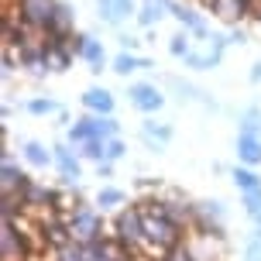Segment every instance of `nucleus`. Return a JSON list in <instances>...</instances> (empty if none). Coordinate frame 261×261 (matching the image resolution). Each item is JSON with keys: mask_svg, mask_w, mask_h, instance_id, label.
Listing matches in <instances>:
<instances>
[{"mask_svg": "<svg viewBox=\"0 0 261 261\" xmlns=\"http://www.w3.org/2000/svg\"><path fill=\"white\" fill-rule=\"evenodd\" d=\"M69 230H72V241H79V244H93V241H100V234H103L100 213L90 210V206L69 210Z\"/></svg>", "mask_w": 261, "mask_h": 261, "instance_id": "1", "label": "nucleus"}, {"mask_svg": "<svg viewBox=\"0 0 261 261\" xmlns=\"http://www.w3.org/2000/svg\"><path fill=\"white\" fill-rule=\"evenodd\" d=\"M114 230H117V241H124V244H141L144 241V210L141 206L120 210L117 220H114Z\"/></svg>", "mask_w": 261, "mask_h": 261, "instance_id": "2", "label": "nucleus"}, {"mask_svg": "<svg viewBox=\"0 0 261 261\" xmlns=\"http://www.w3.org/2000/svg\"><path fill=\"white\" fill-rule=\"evenodd\" d=\"M55 4H59V0H17L14 11H17V17H21L28 28L45 31V24H48V17H52V11H55Z\"/></svg>", "mask_w": 261, "mask_h": 261, "instance_id": "3", "label": "nucleus"}, {"mask_svg": "<svg viewBox=\"0 0 261 261\" xmlns=\"http://www.w3.org/2000/svg\"><path fill=\"white\" fill-rule=\"evenodd\" d=\"M72 48H76V55L83 59V62L90 65V72H103V62H107V48H103V41H96L93 35L79 31L76 41H72Z\"/></svg>", "mask_w": 261, "mask_h": 261, "instance_id": "4", "label": "nucleus"}, {"mask_svg": "<svg viewBox=\"0 0 261 261\" xmlns=\"http://www.w3.org/2000/svg\"><path fill=\"white\" fill-rule=\"evenodd\" d=\"M127 96H130V107H138L141 114H158L162 103H165L162 90L151 86V83H134V86L127 90Z\"/></svg>", "mask_w": 261, "mask_h": 261, "instance_id": "5", "label": "nucleus"}, {"mask_svg": "<svg viewBox=\"0 0 261 261\" xmlns=\"http://www.w3.org/2000/svg\"><path fill=\"white\" fill-rule=\"evenodd\" d=\"M96 11H100V21L107 24H124L130 14H138L134 0H96Z\"/></svg>", "mask_w": 261, "mask_h": 261, "instance_id": "6", "label": "nucleus"}, {"mask_svg": "<svg viewBox=\"0 0 261 261\" xmlns=\"http://www.w3.org/2000/svg\"><path fill=\"white\" fill-rule=\"evenodd\" d=\"M83 107H86V114H114V107H117V100H114V93L107 90V86H90V90L83 93Z\"/></svg>", "mask_w": 261, "mask_h": 261, "instance_id": "7", "label": "nucleus"}, {"mask_svg": "<svg viewBox=\"0 0 261 261\" xmlns=\"http://www.w3.org/2000/svg\"><path fill=\"white\" fill-rule=\"evenodd\" d=\"M223 48H227V38H210L206 52H189L186 65H189V69H217L220 59H223Z\"/></svg>", "mask_w": 261, "mask_h": 261, "instance_id": "8", "label": "nucleus"}, {"mask_svg": "<svg viewBox=\"0 0 261 261\" xmlns=\"http://www.w3.org/2000/svg\"><path fill=\"white\" fill-rule=\"evenodd\" d=\"M169 14L175 17V21H179V24H182V31H189V35H196V38H206V35H210V31H206V21H203V17H199L193 7L179 4V0L172 4V11H169Z\"/></svg>", "mask_w": 261, "mask_h": 261, "instance_id": "9", "label": "nucleus"}, {"mask_svg": "<svg viewBox=\"0 0 261 261\" xmlns=\"http://www.w3.org/2000/svg\"><path fill=\"white\" fill-rule=\"evenodd\" d=\"M31 182V175H24V169L14 162V155L4 148V193H24V186Z\"/></svg>", "mask_w": 261, "mask_h": 261, "instance_id": "10", "label": "nucleus"}, {"mask_svg": "<svg viewBox=\"0 0 261 261\" xmlns=\"http://www.w3.org/2000/svg\"><path fill=\"white\" fill-rule=\"evenodd\" d=\"M172 4H175V0H141V7H138V24L155 28L158 21L172 11Z\"/></svg>", "mask_w": 261, "mask_h": 261, "instance_id": "11", "label": "nucleus"}, {"mask_svg": "<svg viewBox=\"0 0 261 261\" xmlns=\"http://www.w3.org/2000/svg\"><path fill=\"white\" fill-rule=\"evenodd\" d=\"M52 151H55V169L62 172V179H65V182H76V179H79V158H76V151H72L69 144H55Z\"/></svg>", "mask_w": 261, "mask_h": 261, "instance_id": "12", "label": "nucleus"}, {"mask_svg": "<svg viewBox=\"0 0 261 261\" xmlns=\"http://www.w3.org/2000/svg\"><path fill=\"white\" fill-rule=\"evenodd\" d=\"M41 35H76L72 31V7L69 4H55V11H52V17H48V24H45V31Z\"/></svg>", "mask_w": 261, "mask_h": 261, "instance_id": "13", "label": "nucleus"}, {"mask_svg": "<svg viewBox=\"0 0 261 261\" xmlns=\"http://www.w3.org/2000/svg\"><path fill=\"white\" fill-rule=\"evenodd\" d=\"M237 158L241 165H258L261 162V134H237Z\"/></svg>", "mask_w": 261, "mask_h": 261, "instance_id": "14", "label": "nucleus"}, {"mask_svg": "<svg viewBox=\"0 0 261 261\" xmlns=\"http://www.w3.org/2000/svg\"><path fill=\"white\" fill-rule=\"evenodd\" d=\"M24 258V234L17 223H4V261H21Z\"/></svg>", "mask_w": 261, "mask_h": 261, "instance_id": "15", "label": "nucleus"}, {"mask_svg": "<svg viewBox=\"0 0 261 261\" xmlns=\"http://www.w3.org/2000/svg\"><path fill=\"white\" fill-rule=\"evenodd\" d=\"M21 158L28 165H35V169H45L48 162H55V151H48L41 141H24L21 144Z\"/></svg>", "mask_w": 261, "mask_h": 261, "instance_id": "16", "label": "nucleus"}, {"mask_svg": "<svg viewBox=\"0 0 261 261\" xmlns=\"http://www.w3.org/2000/svg\"><path fill=\"white\" fill-rule=\"evenodd\" d=\"M86 120H90V127H93V138H100V141H110V138H120L117 134V117L110 114H86Z\"/></svg>", "mask_w": 261, "mask_h": 261, "instance_id": "17", "label": "nucleus"}, {"mask_svg": "<svg viewBox=\"0 0 261 261\" xmlns=\"http://www.w3.org/2000/svg\"><path fill=\"white\" fill-rule=\"evenodd\" d=\"M141 138L158 151V148H165V144L172 141V127H169V124H162V120H148V124L141 127Z\"/></svg>", "mask_w": 261, "mask_h": 261, "instance_id": "18", "label": "nucleus"}, {"mask_svg": "<svg viewBox=\"0 0 261 261\" xmlns=\"http://www.w3.org/2000/svg\"><path fill=\"white\" fill-rule=\"evenodd\" d=\"M114 72H117V76H130V72H138V69H148V59H141V55H134V52H120L117 59H114Z\"/></svg>", "mask_w": 261, "mask_h": 261, "instance_id": "19", "label": "nucleus"}, {"mask_svg": "<svg viewBox=\"0 0 261 261\" xmlns=\"http://www.w3.org/2000/svg\"><path fill=\"white\" fill-rule=\"evenodd\" d=\"M230 179H234V186L241 189V193H251V189H261V179H258V172L251 169V165H237V169L230 172Z\"/></svg>", "mask_w": 261, "mask_h": 261, "instance_id": "20", "label": "nucleus"}, {"mask_svg": "<svg viewBox=\"0 0 261 261\" xmlns=\"http://www.w3.org/2000/svg\"><path fill=\"white\" fill-rule=\"evenodd\" d=\"M24 110L31 114V117H48V114H62V107L55 103L52 96H35V100H28Z\"/></svg>", "mask_w": 261, "mask_h": 261, "instance_id": "21", "label": "nucleus"}, {"mask_svg": "<svg viewBox=\"0 0 261 261\" xmlns=\"http://www.w3.org/2000/svg\"><path fill=\"white\" fill-rule=\"evenodd\" d=\"M86 141H93V127L86 117H79L76 124H69V144H76V151H79Z\"/></svg>", "mask_w": 261, "mask_h": 261, "instance_id": "22", "label": "nucleus"}, {"mask_svg": "<svg viewBox=\"0 0 261 261\" xmlns=\"http://www.w3.org/2000/svg\"><path fill=\"white\" fill-rule=\"evenodd\" d=\"M189 41H193V35H189V31H179V35H172L169 38V52L175 55V59H189V52H193V45H189Z\"/></svg>", "mask_w": 261, "mask_h": 261, "instance_id": "23", "label": "nucleus"}, {"mask_svg": "<svg viewBox=\"0 0 261 261\" xmlns=\"http://www.w3.org/2000/svg\"><path fill=\"white\" fill-rule=\"evenodd\" d=\"M48 52H52V72H65V69L72 65V59H79L72 45H65V48H48Z\"/></svg>", "mask_w": 261, "mask_h": 261, "instance_id": "24", "label": "nucleus"}, {"mask_svg": "<svg viewBox=\"0 0 261 261\" xmlns=\"http://www.w3.org/2000/svg\"><path fill=\"white\" fill-rule=\"evenodd\" d=\"M55 261H90V251H86V244L72 241V244H65V248L55 251Z\"/></svg>", "mask_w": 261, "mask_h": 261, "instance_id": "25", "label": "nucleus"}, {"mask_svg": "<svg viewBox=\"0 0 261 261\" xmlns=\"http://www.w3.org/2000/svg\"><path fill=\"white\" fill-rule=\"evenodd\" d=\"M237 134H261V110L258 107H251L241 114V130Z\"/></svg>", "mask_w": 261, "mask_h": 261, "instance_id": "26", "label": "nucleus"}, {"mask_svg": "<svg viewBox=\"0 0 261 261\" xmlns=\"http://www.w3.org/2000/svg\"><path fill=\"white\" fill-rule=\"evenodd\" d=\"M124 203V193L120 189H114V186H107V189H100L96 193V206H103V210H114Z\"/></svg>", "mask_w": 261, "mask_h": 261, "instance_id": "27", "label": "nucleus"}, {"mask_svg": "<svg viewBox=\"0 0 261 261\" xmlns=\"http://www.w3.org/2000/svg\"><path fill=\"white\" fill-rule=\"evenodd\" d=\"M79 155H83V158H90V162H103V158H107V141L93 138V141H86L83 148H79Z\"/></svg>", "mask_w": 261, "mask_h": 261, "instance_id": "28", "label": "nucleus"}, {"mask_svg": "<svg viewBox=\"0 0 261 261\" xmlns=\"http://www.w3.org/2000/svg\"><path fill=\"white\" fill-rule=\"evenodd\" d=\"M244 196V210H248V217L261 220V189H251V193H241Z\"/></svg>", "mask_w": 261, "mask_h": 261, "instance_id": "29", "label": "nucleus"}, {"mask_svg": "<svg viewBox=\"0 0 261 261\" xmlns=\"http://www.w3.org/2000/svg\"><path fill=\"white\" fill-rule=\"evenodd\" d=\"M124 151H127V144L120 141V138H110V141H107V162H120Z\"/></svg>", "mask_w": 261, "mask_h": 261, "instance_id": "30", "label": "nucleus"}, {"mask_svg": "<svg viewBox=\"0 0 261 261\" xmlns=\"http://www.w3.org/2000/svg\"><path fill=\"white\" fill-rule=\"evenodd\" d=\"M244 258H248V261H261V227L254 230V237L248 241V251H244Z\"/></svg>", "mask_w": 261, "mask_h": 261, "instance_id": "31", "label": "nucleus"}, {"mask_svg": "<svg viewBox=\"0 0 261 261\" xmlns=\"http://www.w3.org/2000/svg\"><path fill=\"white\" fill-rule=\"evenodd\" d=\"M110 172H114V162H96V175H100V179H107V175H110Z\"/></svg>", "mask_w": 261, "mask_h": 261, "instance_id": "32", "label": "nucleus"}, {"mask_svg": "<svg viewBox=\"0 0 261 261\" xmlns=\"http://www.w3.org/2000/svg\"><path fill=\"white\" fill-rule=\"evenodd\" d=\"M223 38H227V45H244V31H230V35H223Z\"/></svg>", "mask_w": 261, "mask_h": 261, "instance_id": "33", "label": "nucleus"}, {"mask_svg": "<svg viewBox=\"0 0 261 261\" xmlns=\"http://www.w3.org/2000/svg\"><path fill=\"white\" fill-rule=\"evenodd\" d=\"M120 45H124V52H134V45H138V38H134V35H124V38H120Z\"/></svg>", "mask_w": 261, "mask_h": 261, "instance_id": "34", "label": "nucleus"}, {"mask_svg": "<svg viewBox=\"0 0 261 261\" xmlns=\"http://www.w3.org/2000/svg\"><path fill=\"white\" fill-rule=\"evenodd\" d=\"M251 83H258V86H261V62L251 65Z\"/></svg>", "mask_w": 261, "mask_h": 261, "instance_id": "35", "label": "nucleus"}, {"mask_svg": "<svg viewBox=\"0 0 261 261\" xmlns=\"http://www.w3.org/2000/svg\"><path fill=\"white\" fill-rule=\"evenodd\" d=\"M258 21H261V11H258Z\"/></svg>", "mask_w": 261, "mask_h": 261, "instance_id": "36", "label": "nucleus"}]
</instances>
